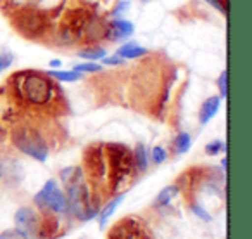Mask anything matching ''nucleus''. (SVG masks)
I'll return each instance as SVG.
<instances>
[{"mask_svg":"<svg viewBox=\"0 0 252 239\" xmlns=\"http://www.w3.org/2000/svg\"><path fill=\"white\" fill-rule=\"evenodd\" d=\"M7 88L19 104L32 108H45L56 102L59 90L56 80L47 71L25 70L14 73L7 81Z\"/></svg>","mask_w":252,"mask_h":239,"instance_id":"obj_1","label":"nucleus"},{"mask_svg":"<svg viewBox=\"0 0 252 239\" xmlns=\"http://www.w3.org/2000/svg\"><path fill=\"white\" fill-rule=\"evenodd\" d=\"M59 179L64 186V193L67 198L69 213L81 222L94 220L98 213V201H95L90 191L85 172L81 166H67L59 172Z\"/></svg>","mask_w":252,"mask_h":239,"instance_id":"obj_2","label":"nucleus"},{"mask_svg":"<svg viewBox=\"0 0 252 239\" xmlns=\"http://www.w3.org/2000/svg\"><path fill=\"white\" fill-rule=\"evenodd\" d=\"M105 149V184L107 191L114 196L119 194V189L130 186L133 175L137 173L133 163V153L130 148L118 142L104 144Z\"/></svg>","mask_w":252,"mask_h":239,"instance_id":"obj_3","label":"nucleus"},{"mask_svg":"<svg viewBox=\"0 0 252 239\" xmlns=\"http://www.w3.org/2000/svg\"><path fill=\"white\" fill-rule=\"evenodd\" d=\"M11 142L19 153L30 156L38 163L47 161L49 158V142L35 125L18 123L11 132Z\"/></svg>","mask_w":252,"mask_h":239,"instance_id":"obj_4","label":"nucleus"},{"mask_svg":"<svg viewBox=\"0 0 252 239\" xmlns=\"http://www.w3.org/2000/svg\"><path fill=\"white\" fill-rule=\"evenodd\" d=\"M33 203L40 213H54L59 217L69 215L66 193L64 189H61L56 179H49L43 184L42 189L33 196Z\"/></svg>","mask_w":252,"mask_h":239,"instance_id":"obj_5","label":"nucleus"},{"mask_svg":"<svg viewBox=\"0 0 252 239\" xmlns=\"http://www.w3.org/2000/svg\"><path fill=\"white\" fill-rule=\"evenodd\" d=\"M16 229L25 232L28 238H38L42 227V213L35 206H21L14 213Z\"/></svg>","mask_w":252,"mask_h":239,"instance_id":"obj_6","label":"nucleus"},{"mask_svg":"<svg viewBox=\"0 0 252 239\" xmlns=\"http://www.w3.org/2000/svg\"><path fill=\"white\" fill-rule=\"evenodd\" d=\"M107 239H145L142 224L137 218L126 217L111 229Z\"/></svg>","mask_w":252,"mask_h":239,"instance_id":"obj_7","label":"nucleus"},{"mask_svg":"<svg viewBox=\"0 0 252 239\" xmlns=\"http://www.w3.org/2000/svg\"><path fill=\"white\" fill-rule=\"evenodd\" d=\"M135 33V25L128 19H109L105 25L104 40L107 42H126L130 40Z\"/></svg>","mask_w":252,"mask_h":239,"instance_id":"obj_8","label":"nucleus"},{"mask_svg":"<svg viewBox=\"0 0 252 239\" xmlns=\"http://www.w3.org/2000/svg\"><path fill=\"white\" fill-rule=\"evenodd\" d=\"M221 101L223 99L220 95H209L207 99H204V102L200 104L199 108V113H197V118H199V123L202 125H207L214 116L220 113V108H221Z\"/></svg>","mask_w":252,"mask_h":239,"instance_id":"obj_9","label":"nucleus"},{"mask_svg":"<svg viewBox=\"0 0 252 239\" xmlns=\"http://www.w3.org/2000/svg\"><path fill=\"white\" fill-rule=\"evenodd\" d=\"M114 54H118V56L123 57L125 61H133V59H142V57L149 56V49L144 45H138L135 40H126V42H123L121 45L114 50Z\"/></svg>","mask_w":252,"mask_h":239,"instance_id":"obj_10","label":"nucleus"},{"mask_svg":"<svg viewBox=\"0 0 252 239\" xmlns=\"http://www.w3.org/2000/svg\"><path fill=\"white\" fill-rule=\"evenodd\" d=\"M123 199H125V193L114 194V196H112L111 199H109L107 203H105L104 206L98 210V213H97V217H95V218L98 220V225H100V229H104L105 225L109 224V220L114 217L116 210H118L119 204L123 203Z\"/></svg>","mask_w":252,"mask_h":239,"instance_id":"obj_11","label":"nucleus"},{"mask_svg":"<svg viewBox=\"0 0 252 239\" xmlns=\"http://www.w3.org/2000/svg\"><path fill=\"white\" fill-rule=\"evenodd\" d=\"M180 191H182V187H180L178 184H169V186L162 187V189L159 191L158 196H156V199H154V203H152V206H154V208L169 206V203H171V201L175 199L176 196H178Z\"/></svg>","mask_w":252,"mask_h":239,"instance_id":"obj_12","label":"nucleus"},{"mask_svg":"<svg viewBox=\"0 0 252 239\" xmlns=\"http://www.w3.org/2000/svg\"><path fill=\"white\" fill-rule=\"evenodd\" d=\"M131 153H133V163H135V170H137V173H145L149 170V165H151L147 146L142 144V142H138Z\"/></svg>","mask_w":252,"mask_h":239,"instance_id":"obj_13","label":"nucleus"},{"mask_svg":"<svg viewBox=\"0 0 252 239\" xmlns=\"http://www.w3.org/2000/svg\"><path fill=\"white\" fill-rule=\"evenodd\" d=\"M47 75L52 77L56 81H59V83H74V81L83 80V77H85L83 73L74 71L73 68H71V70H63V68H59V70H49Z\"/></svg>","mask_w":252,"mask_h":239,"instance_id":"obj_14","label":"nucleus"},{"mask_svg":"<svg viewBox=\"0 0 252 239\" xmlns=\"http://www.w3.org/2000/svg\"><path fill=\"white\" fill-rule=\"evenodd\" d=\"M171 146H173V153H175L176 156L187 155V153L190 151V148H192V135L185 130L178 132V134L175 135V139H173Z\"/></svg>","mask_w":252,"mask_h":239,"instance_id":"obj_15","label":"nucleus"},{"mask_svg":"<svg viewBox=\"0 0 252 239\" xmlns=\"http://www.w3.org/2000/svg\"><path fill=\"white\" fill-rule=\"evenodd\" d=\"M105 56H107V49L102 45H87L78 50V57L85 61H94V63H100V59Z\"/></svg>","mask_w":252,"mask_h":239,"instance_id":"obj_16","label":"nucleus"},{"mask_svg":"<svg viewBox=\"0 0 252 239\" xmlns=\"http://www.w3.org/2000/svg\"><path fill=\"white\" fill-rule=\"evenodd\" d=\"M14 61H16V56L11 49L0 47V75H4L5 71L14 64Z\"/></svg>","mask_w":252,"mask_h":239,"instance_id":"obj_17","label":"nucleus"},{"mask_svg":"<svg viewBox=\"0 0 252 239\" xmlns=\"http://www.w3.org/2000/svg\"><path fill=\"white\" fill-rule=\"evenodd\" d=\"M168 156H169V153H168V149H166L164 146H154V148H152V151L149 153L151 163H154L156 166H159V165H162V163H166Z\"/></svg>","mask_w":252,"mask_h":239,"instance_id":"obj_18","label":"nucleus"},{"mask_svg":"<svg viewBox=\"0 0 252 239\" xmlns=\"http://www.w3.org/2000/svg\"><path fill=\"white\" fill-rule=\"evenodd\" d=\"M130 9H131L130 0H118V2L114 4V7H112L109 18H111V19H119V18H123V16L128 14V11H130Z\"/></svg>","mask_w":252,"mask_h":239,"instance_id":"obj_19","label":"nucleus"},{"mask_svg":"<svg viewBox=\"0 0 252 239\" xmlns=\"http://www.w3.org/2000/svg\"><path fill=\"white\" fill-rule=\"evenodd\" d=\"M74 71H80V73L87 75V73H100L104 71V66L100 63H94V61H85V63H78L73 66Z\"/></svg>","mask_w":252,"mask_h":239,"instance_id":"obj_20","label":"nucleus"},{"mask_svg":"<svg viewBox=\"0 0 252 239\" xmlns=\"http://www.w3.org/2000/svg\"><path fill=\"white\" fill-rule=\"evenodd\" d=\"M204 151H206L207 156H218V155H221V153H224V155H226V142H223L221 139L211 141V142H207V144H206Z\"/></svg>","mask_w":252,"mask_h":239,"instance_id":"obj_21","label":"nucleus"},{"mask_svg":"<svg viewBox=\"0 0 252 239\" xmlns=\"http://www.w3.org/2000/svg\"><path fill=\"white\" fill-rule=\"evenodd\" d=\"M216 87H218V95L226 101V97H228V70H223L220 73V77H218V80H216Z\"/></svg>","mask_w":252,"mask_h":239,"instance_id":"obj_22","label":"nucleus"},{"mask_svg":"<svg viewBox=\"0 0 252 239\" xmlns=\"http://www.w3.org/2000/svg\"><path fill=\"white\" fill-rule=\"evenodd\" d=\"M190 210H192V213L197 215V217H199L200 220H204V222H211V220H213V217H211L209 211H207L206 208L202 206V204L197 203V201H195V203L190 204Z\"/></svg>","mask_w":252,"mask_h":239,"instance_id":"obj_23","label":"nucleus"},{"mask_svg":"<svg viewBox=\"0 0 252 239\" xmlns=\"http://www.w3.org/2000/svg\"><path fill=\"white\" fill-rule=\"evenodd\" d=\"M100 64H102V66L116 68V66H123V64H126V61L123 59V57H119L118 54H112V56H109V54H107V56L100 59Z\"/></svg>","mask_w":252,"mask_h":239,"instance_id":"obj_24","label":"nucleus"},{"mask_svg":"<svg viewBox=\"0 0 252 239\" xmlns=\"http://www.w3.org/2000/svg\"><path fill=\"white\" fill-rule=\"evenodd\" d=\"M0 239H30V238L23 231H19V229H7V231L0 232Z\"/></svg>","mask_w":252,"mask_h":239,"instance_id":"obj_25","label":"nucleus"},{"mask_svg":"<svg viewBox=\"0 0 252 239\" xmlns=\"http://www.w3.org/2000/svg\"><path fill=\"white\" fill-rule=\"evenodd\" d=\"M204 2L209 4L213 9H216L220 14H223V16L228 14V7H226V2H224V0H204Z\"/></svg>","mask_w":252,"mask_h":239,"instance_id":"obj_26","label":"nucleus"},{"mask_svg":"<svg viewBox=\"0 0 252 239\" xmlns=\"http://www.w3.org/2000/svg\"><path fill=\"white\" fill-rule=\"evenodd\" d=\"M59 68H63V61L59 57H54L49 61V70H59Z\"/></svg>","mask_w":252,"mask_h":239,"instance_id":"obj_27","label":"nucleus"},{"mask_svg":"<svg viewBox=\"0 0 252 239\" xmlns=\"http://www.w3.org/2000/svg\"><path fill=\"white\" fill-rule=\"evenodd\" d=\"M221 168H223L224 173H226V168H228V158H226V155H224V158H221Z\"/></svg>","mask_w":252,"mask_h":239,"instance_id":"obj_28","label":"nucleus"},{"mask_svg":"<svg viewBox=\"0 0 252 239\" xmlns=\"http://www.w3.org/2000/svg\"><path fill=\"white\" fill-rule=\"evenodd\" d=\"M5 173V166H4V159H2V156H0V179L4 177Z\"/></svg>","mask_w":252,"mask_h":239,"instance_id":"obj_29","label":"nucleus"},{"mask_svg":"<svg viewBox=\"0 0 252 239\" xmlns=\"http://www.w3.org/2000/svg\"><path fill=\"white\" fill-rule=\"evenodd\" d=\"M142 4H149V2H152V0H140Z\"/></svg>","mask_w":252,"mask_h":239,"instance_id":"obj_30","label":"nucleus"},{"mask_svg":"<svg viewBox=\"0 0 252 239\" xmlns=\"http://www.w3.org/2000/svg\"><path fill=\"white\" fill-rule=\"evenodd\" d=\"M80 239H83V238H80Z\"/></svg>","mask_w":252,"mask_h":239,"instance_id":"obj_31","label":"nucleus"}]
</instances>
